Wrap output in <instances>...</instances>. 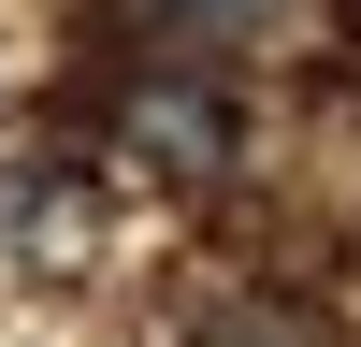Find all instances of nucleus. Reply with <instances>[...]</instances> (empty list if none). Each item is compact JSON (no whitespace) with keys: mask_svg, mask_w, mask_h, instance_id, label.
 I'll list each match as a JSON object with an SVG mask.
<instances>
[{"mask_svg":"<svg viewBox=\"0 0 361 347\" xmlns=\"http://www.w3.org/2000/svg\"><path fill=\"white\" fill-rule=\"evenodd\" d=\"M116 145H130L145 174H188V188H217L246 130H231V87H217V73H173V58H159V73L116 102Z\"/></svg>","mask_w":361,"mask_h":347,"instance_id":"nucleus-1","label":"nucleus"},{"mask_svg":"<svg viewBox=\"0 0 361 347\" xmlns=\"http://www.w3.org/2000/svg\"><path fill=\"white\" fill-rule=\"evenodd\" d=\"M260 15H275V0H145V29H159V58H173V73H217V58L246 44Z\"/></svg>","mask_w":361,"mask_h":347,"instance_id":"nucleus-2","label":"nucleus"},{"mask_svg":"<svg viewBox=\"0 0 361 347\" xmlns=\"http://www.w3.org/2000/svg\"><path fill=\"white\" fill-rule=\"evenodd\" d=\"M188 347H318V318H304V304H260V289H231V304H202Z\"/></svg>","mask_w":361,"mask_h":347,"instance_id":"nucleus-3","label":"nucleus"}]
</instances>
